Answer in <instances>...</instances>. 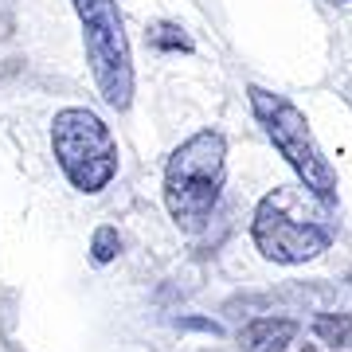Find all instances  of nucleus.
Listing matches in <instances>:
<instances>
[{
    "label": "nucleus",
    "instance_id": "1",
    "mask_svg": "<svg viewBox=\"0 0 352 352\" xmlns=\"http://www.w3.org/2000/svg\"><path fill=\"white\" fill-rule=\"evenodd\" d=\"M333 219L329 208L317 204L305 188H274L254 204L251 239L266 263L302 266L314 263L333 247Z\"/></svg>",
    "mask_w": 352,
    "mask_h": 352
},
{
    "label": "nucleus",
    "instance_id": "2",
    "mask_svg": "<svg viewBox=\"0 0 352 352\" xmlns=\"http://www.w3.org/2000/svg\"><path fill=\"white\" fill-rule=\"evenodd\" d=\"M227 184V138L219 129H196L164 164V208L184 235L208 227Z\"/></svg>",
    "mask_w": 352,
    "mask_h": 352
},
{
    "label": "nucleus",
    "instance_id": "3",
    "mask_svg": "<svg viewBox=\"0 0 352 352\" xmlns=\"http://www.w3.org/2000/svg\"><path fill=\"white\" fill-rule=\"evenodd\" d=\"M247 98H251V110H254V118H258L263 133L270 138V145H274V149L286 157V164L294 168L298 184H302L317 204L333 208V204H337V168H333L329 157L321 153L314 129L305 122V113L298 110L286 94H274V90H266V87H247Z\"/></svg>",
    "mask_w": 352,
    "mask_h": 352
},
{
    "label": "nucleus",
    "instance_id": "4",
    "mask_svg": "<svg viewBox=\"0 0 352 352\" xmlns=\"http://www.w3.org/2000/svg\"><path fill=\"white\" fill-rule=\"evenodd\" d=\"M82 24V47L102 102L126 113L133 106V51L118 0H71Z\"/></svg>",
    "mask_w": 352,
    "mask_h": 352
},
{
    "label": "nucleus",
    "instance_id": "5",
    "mask_svg": "<svg viewBox=\"0 0 352 352\" xmlns=\"http://www.w3.org/2000/svg\"><path fill=\"white\" fill-rule=\"evenodd\" d=\"M51 153L82 196H98L118 176V141L110 126L87 106H67L51 122Z\"/></svg>",
    "mask_w": 352,
    "mask_h": 352
},
{
    "label": "nucleus",
    "instance_id": "6",
    "mask_svg": "<svg viewBox=\"0 0 352 352\" xmlns=\"http://www.w3.org/2000/svg\"><path fill=\"white\" fill-rule=\"evenodd\" d=\"M298 337V321L294 317H254L251 325H243L239 349L243 352H282Z\"/></svg>",
    "mask_w": 352,
    "mask_h": 352
},
{
    "label": "nucleus",
    "instance_id": "7",
    "mask_svg": "<svg viewBox=\"0 0 352 352\" xmlns=\"http://www.w3.org/2000/svg\"><path fill=\"white\" fill-rule=\"evenodd\" d=\"M314 337L333 349H352V314H317Z\"/></svg>",
    "mask_w": 352,
    "mask_h": 352
},
{
    "label": "nucleus",
    "instance_id": "8",
    "mask_svg": "<svg viewBox=\"0 0 352 352\" xmlns=\"http://www.w3.org/2000/svg\"><path fill=\"white\" fill-rule=\"evenodd\" d=\"M145 39H149V47H157V51H184V55H192V39L184 36V28L173 24V20H157V24H149Z\"/></svg>",
    "mask_w": 352,
    "mask_h": 352
},
{
    "label": "nucleus",
    "instance_id": "9",
    "mask_svg": "<svg viewBox=\"0 0 352 352\" xmlns=\"http://www.w3.org/2000/svg\"><path fill=\"white\" fill-rule=\"evenodd\" d=\"M118 254H122V235H118V227H110V223L94 227V235H90V258L98 266H106V263H113Z\"/></svg>",
    "mask_w": 352,
    "mask_h": 352
},
{
    "label": "nucleus",
    "instance_id": "10",
    "mask_svg": "<svg viewBox=\"0 0 352 352\" xmlns=\"http://www.w3.org/2000/svg\"><path fill=\"white\" fill-rule=\"evenodd\" d=\"M176 325H180V329H200V333H212V337H219V325H215V321H208V317H180Z\"/></svg>",
    "mask_w": 352,
    "mask_h": 352
},
{
    "label": "nucleus",
    "instance_id": "11",
    "mask_svg": "<svg viewBox=\"0 0 352 352\" xmlns=\"http://www.w3.org/2000/svg\"><path fill=\"white\" fill-rule=\"evenodd\" d=\"M298 352H317V344H305V349H298Z\"/></svg>",
    "mask_w": 352,
    "mask_h": 352
},
{
    "label": "nucleus",
    "instance_id": "12",
    "mask_svg": "<svg viewBox=\"0 0 352 352\" xmlns=\"http://www.w3.org/2000/svg\"><path fill=\"white\" fill-rule=\"evenodd\" d=\"M344 282H349V286H352V270H349V278H344Z\"/></svg>",
    "mask_w": 352,
    "mask_h": 352
},
{
    "label": "nucleus",
    "instance_id": "13",
    "mask_svg": "<svg viewBox=\"0 0 352 352\" xmlns=\"http://www.w3.org/2000/svg\"><path fill=\"white\" fill-rule=\"evenodd\" d=\"M340 4H344V0H340Z\"/></svg>",
    "mask_w": 352,
    "mask_h": 352
}]
</instances>
